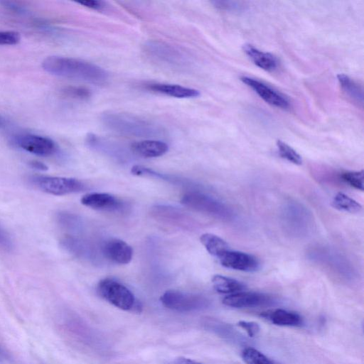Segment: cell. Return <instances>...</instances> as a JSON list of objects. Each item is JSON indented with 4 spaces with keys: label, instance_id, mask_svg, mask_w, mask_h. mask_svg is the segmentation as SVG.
I'll return each instance as SVG.
<instances>
[{
    "label": "cell",
    "instance_id": "32",
    "mask_svg": "<svg viewBox=\"0 0 364 364\" xmlns=\"http://www.w3.org/2000/svg\"><path fill=\"white\" fill-rule=\"evenodd\" d=\"M171 364H202V363H200L198 361H196L194 360L190 359V358L180 357V358H176L171 363Z\"/></svg>",
    "mask_w": 364,
    "mask_h": 364
},
{
    "label": "cell",
    "instance_id": "1",
    "mask_svg": "<svg viewBox=\"0 0 364 364\" xmlns=\"http://www.w3.org/2000/svg\"><path fill=\"white\" fill-rule=\"evenodd\" d=\"M42 68L55 76L92 84H103L109 78V73L102 68L73 58L48 56L43 60Z\"/></svg>",
    "mask_w": 364,
    "mask_h": 364
},
{
    "label": "cell",
    "instance_id": "26",
    "mask_svg": "<svg viewBox=\"0 0 364 364\" xmlns=\"http://www.w3.org/2000/svg\"><path fill=\"white\" fill-rule=\"evenodd\" d=\"M341 178L350 186L361 191L364 189L363 171H346L341 175Z\"/></svg>",
    "mask_w": 364,
    "mask_h": 364
},
{
    "label": "cell",
    "instance_id": "24",
    "mask_svg": "<svg viewBox=\"0 0 364 364\" xmlns=\"http://www.w3.org/2000/svg\"><path fill=\"white\" fill-rule=\"evenodd\" d=\"M246 364H276L262 352L253 348H246L241 353Z\"/></svg>",
    "mask_w": 364,
    "mask_h": 364
},
{
    "label": "cell",
    "instance_id": "7",
    "mask_svg": "<svg viewBox=\"0 0 364 364\" xmlns=\"http://www.w3.org/2000/svg\"><path fill=\"white\" fill-rule=\"evenodd\" d=\"M14 144L21 149L39 156H50L58 150L55 142L49 137L33 134L18 135Z\"/></svg>",
    "mask_w": 364,
    "mask_h": 364
},
{
    "label": "cell",
    "instance_id": "6",
    "mask_svg": "<svg viewBox=\"0 0 364 364\" xmlns=\"http://www.w3.org/2000/svg\"><path fill=\"white\" fill-rule=\"evenodd\" d=\"M32 182L42 191L54 196H64L84 189L85 185L73 178L36 176Z\"/></svg>",
    "mask_w": 364,
    "mask_h": 364
},
{
    "label": "cell",
    "instance_id": "2",
    "mask_svg": "<svg viewBox=\"0 0 364 364\" xmlns=\"http://www.w3.org/2000/svg\"><path fill=\"white\" fill-rule=\"evenodd\" d=\"M107 129L117 134L136 136L155 137L163 132L156 124L131 114L119 112H105L100 117Z\"/></svg>",
    "mask_w": 364,
    "mask_h": 364
},
{
    "label": "cell",
    "instance_id": "34",
    "mask_svg": "<svg viewBox=\"0 0 364 364\" xmlns=\"http://www.w3.org/2000/svg\"><path fill=\"white\" fill-rule=\"evenodd\" d=\"M7 355L3 348L0 346V361L5 360Z\"/></svg>",
    "mask_w": 364,
    "mask_h": 364
},
{
    "label": "cell",
    "instance_id": "29",
    "mask_svg": "<svg viewBox=\"0 0 364 364\" xmlns=\"http://www.w3.org/2000/svg\"><path fill=\"white\" fill-rule=\"evenodd\" d=\"M237 326L244 329L250 337H254L259 331V325L252 321H240Z\"/></svg>",
    "mask_w": 364,
    "mask_h": 364
},
{
    "label": "cell",
    "instance_id": "33",
    "mask_svg": "<svg viewBox=\"0 0 364 364\" xmlns=\"http://www.w3.org/2000/svg\"><path fill=\"white\" fill-rule=\"evenodd\" d=\"M30 166L37 170L46 171L48 169V166L43 162L38 161H32L30 162Z\"/></svg>",
    "mask_w": 364,
    "mask_h": 364
},
{
    "label": "cell",
    "instance_id": "31",
    "mask_svg": "<svg viewBox=\"0 0 364 364\" xmlns=\"http://www.w3.org/2000/svg\"><path fill=\"white\" fill-rule=\"evenodd\" d=\"M0 247L9 250L12 248V242L9 235L0 227Z\"/></svg>",
    "mask_w": 364,
    "mask_h": 364
},
{
    "label": "cell",
    "instance_id": "17",
    "mask_svg": "<svg viewBox=\"0 0 364 364\" xmlns=\"http://www.w3.org/2000/svg\"><path fill=\"white\" fill-rule=\"evenodd\" d=\"M273 324L280 326H300L303 321L301 316L294 311L277 309L262 314Z\"/></svg>",
    "mask_w": 364,
    "mask_h": 364
},
{
    "label": "cell",
    "instance_id": "22",
    "mask_svg": "<svg viewBox=\"0 0 364 364\" xmlns=\"http://www.w3.org/2000/svg\"><path fill=\"white\" fill-rule=\"evenodd\" d=\"M202 325L206 330L222 338L230 339V337L235 336V335H232V333H234V329H232L229 324L225 323L217 319L213 318H205L202 321Z\"/></svg>",
    "mask_w": 364,
    "mask_h": 364
},
{
    "label": "cell",
    "instance_id": "18",
    "mask_svg": "<svg viewBox=\"0 0 364 364\" xmlns=\"http://www.w3.org/2000/svg\"><path fill=\"white\" fill-rule=\"evenodd\" d=\"M153 213L155 215L156 218L164 221L181 227H188V215L174 207L157 205L154 208Z\"/></svg>",
    "mask_w": 364,
    "mask_h": 364
},
{
    "label": "cell",
    "instance_id": "23",
    "mask_svg": "<svg viewBox=\"0 0 364 364\" xmlns=\"http://www.w3.org/2000/svg\"><path fill=\"white\" fill-rule=\"evenodd\" d=\"M337 77L344 92L355 102L363 103V95L362 88L345 74H339Z\"/></svg>",
    "mask_w": 364,
    "mask_h": 364
},
{
    "label": "cell",
    "instance_id": "4",
    "mask_svg": "<svg viewBox=\"0 0 364 364\" xmlns=\"http://www.w3.org/2000/svg\"><path fill=\"white\" fill-rule=\"evenodd\" d=\"M144 50L155 61L173 68H185L190 63L186 51L166 42L149 41L145 43Z\"/></svg>",
    "mask_w": 364,
    "mask_h": 364
},
{
    "label": "cell",
    "instance_id": "12",
    "mask_svg": "<svg viewBox=\"0 0 364 364\" xmlns=\"http://www.w3.org/2000/svg\"><path fill=\"white\" fill-rule=\"evenodd\" d=\"M81 203L95 210L118 211L123 208L122 200L107 193H90L81 198Z\"/></svg>",
    "mask_w": 364,
    "mask_h": 364
},
{
    "label": "cell",
    "instance_id": "25",
    "mask_svg": "<svg viewBox=\"0 0 364 364\" xmlns=\"http://www.w3.org/2000/svg\"><path fill=\"white\" fill-rule=\"evenodd\" d=\"M277 146L279 154L282 159L295 165L299 166L302 164L301 156L289 145L281 140H278L277 141Z\"/></svg>",
    "mask_w": 364,
    "mask_h": 364
},
{
    "label": "cell",
    "instance_id": "35",
    "mask_svg": "<svg viewBox=\"0 0 364 364\" xmlns=\"http://www.w3.org/2000/svg\"><path fill=\"white\" fill-rule=\"evenodd\" d=\"M4 124H5L4 118L0 115V127L4 126Z\"/></svg>",
    "mask_w": 364,
    "mask_h": 364
},
{
    "label": "cell",
    "instance_id": "9",
    "mask_svg": "<svg viewBox=\"0 0 364 364\" xmlns=\"http://www.w3.org/2000/svg\"><path fill=\"white\" fill-rule=\"evenodd\" d=\"M240 80L267 103L282 109L290 107V102L287 97L263 82L247 76H242Z\"/></svg>",
    "mask_w": 364,
    "mask_h": 364
},
{
    "label": "cell",
    "instance_id": "20",
    "mask_svg": "<svg viewBox=\"0 0 364 364\" xmlns=\"http://www.w3.org/2000/svg\"><path fill=\"white\" fill-rule=\"evenodd\" d=\"M200 240L208 253L218 258L229 250L226 241L216 235L204 233L200 237Z\"/></svg>",
    "mask_w": 364,
    "mask_h": 364
},
{
    "label": "cell",
    "instance_id": "19",
    "mask_svg": "<svg viewBox=\"0 0 364 364\" xmlns=\"http://www.w3.org/2000/svg\"><path fill=\"white\" fill-rule=\"evenodd\" d=\"M211 281L214 289L220 294H232L245 289L241 282L220 274L214 275Z\"/></svg>",
    "mask_w": 364,
    "mask_h": 364
},
{
    "label": "cell",
    "instance_id": "30",
    "mask_svg": "<svg viewBox=\"0 0 364 364\" xmlns=\"http://www.w3.org/2000/svg\"><path fill=\"white\" fill-rule=\"evenodd\" d=\"M77 3L85 7L98 11L103 10L106 7V4L104 1L98 0H85Z\"/></svg>",
    "mask_w": 364,
    "mask_h": 364
},
{
    "label": "cell",
    "instance_id": "8",
    "mask_svg": "<svg viewBox=\"0 0 364 364\" xmlns=\"http://www.w3.org/2000/svg\"><path fill=\"white\" fill-rule=\"evenodd\" d=\"M274 302L271 296L255 291H240L229 294L223 299L225 306L239 309L266 306Z\"/></svg>",
    "mask_w": 364,
    "mask_h": 364
},
{
    "label": "cell",
    "instance_id": "27",
    "mask_svg": "<svg viewBox=\"0 0 364 364\" xmlns=\"http://www.w3.org/2000/svg\"><path fill=\"white\" fill-rule=\"evenodd\" d=\"M63 93L66 97L77 100H87L92 95L91 91L84 87L70 86L63 90Z\"/></svg>",
    "mask_w": 364,
    "mask_h": 364
},
{
    "label": "cell",
    "instance_id": "21",
    "mask_svg": "<svg viewBox=\"0 0 364 364\" xmlns=\"http://www.w3.org/2000/svg\"><path fill=\"white\" fill-rule=\"evenodd\" d=\"M331 205L336 210L350 213H357L362 210V205L358 201L341 192L333 197Z\"/></svg>",
    "mask_w": 364,
    "mask_h": 364
},
{
    "label": "cell",
    "instance_id": "15",
    "mask_svg": "<svg viewBox=\"0 0 364 364\" xmlns=\"http://www.w3.org/2000/svg\"><path fill=\"white\" fill-rule=\"evenodd\" d=\"M146 88L154 92L180 99L194 98L200 95L198 90L176 84L151 83Z\"/></svg>",
    "mask_w": 364,
    "mask_h": 364
},
{
    "label": "cell",
    "instance_id": "14",
    "mask_svg": "<svg viewBox=\"0 0 364 364\" xmlns=\"http://www.w3.org/2000/svg\"><path fill=\"white\" fill-rule=\"evenodd\" d=\"M130 149L141 157L155 158L164 155L168 150V146L160 140L146 139L132 144Z\"/></svg>",
    "mask_w": 364,
    "mask_h": 364
},
{
    "label": "cell",
    "instance_id": "16",
    "mask_svg": "<svg viewBox=\"0 0 364 364\" xmlns=\"http://www.w3.org/2000/svg\"><path fill=\"white\" fill-rule=\"evenodd\" d=\"M243 51L255 65L266 71H273L278 66V60L274 55L259 50L252 45H244Z\"/></svg>",
    "mask_w": 364,
    "mask_h": 364
},
{
    "label": "cell",
    "instance_id": "11",
    "mask_svg": "<svg viewBox=\"0 0 364 364\" xmlns=\"http://www.w3.org/2000/svg\"><path fill=\"white\" fill-rule=\"evenodd\" d=\"M102 252L107 259L119 264L129 263L133 256L132 247L117 238L107 240L102 247Z\"/></svg>",
    "mask_w": 364,
    "mask_h": 364
},
{
    "label": "cell",
    "instance_id": "28",
    "mask_svg": "<svg viewBox=\"0 0 364 364\" xmlns=\"http://www.w3.org/2000/svg\"><path fill=\"white\" fill-rule=\"evenodd\" d=\"M21 41V35L14 31H0V45H16Z\"/></svg>",
    "mask_w": 364,
    "mask_h": 364
},
{
    "label": "cell",
    "instance_id": "13",
    "mask_svg": "<svg viewBox=\"0 0 364 364\" xmlns=\"http://www.w3.org/2000/svg\"><path fill=\"white\" fill-rule=\"evenodd\" d=\"M181 203L193 210L210 214H218L220 205L210 197L197 192H188L183 196Z\"/></svg>",
    "mask_w": 364,
    "mask_h": 364
},
{
    "label": "cell",
    "instance_id": "3",
    "mask_svg": "<svg viewBox=\"0 0 364 364\" xmlns=\"http://www.w3.org/2000/svg\"><path fill=\"white\" fill-rule=\"evenodd\" d=\"M97 290L102 298L122 310L139 311L141 309L133 293L114 279L106 278L100 280Z\"/></svg>",
    "mask_w": 364,
    "mask_h": 364
},
{
    "label": "cell",
    "instance_id": "5",
    "mask_svg": "<svg viewBox=\"0 0 364 364\" xmlns=\"http://www.w3.org/2000/svg\"><path fill=\"white\" fill-rule=\"evenodd\" d=\"M163 306L178 312H193L204 310L210 305L203 295L175 289L166 291L160 297Z\"/></svg>",
    "mask_w": 364,
    "mask_h": 364
},
{
    "label": "cell",
    "instance_id": "10",
    "mask_svg": "<svg viewBox=\"0 0 364 364\" xmlns=\"http://www.w3.org/2000/svg\"><path fill=\"white\" fill-rule=\"evenodd\" d=\"M222 266L242 272H255L259 267V262L252 255L235 250H228L219 258Z\"/></svg>",
    "mask_w": 364,
    "mask_h": 364
}]
</instances>
